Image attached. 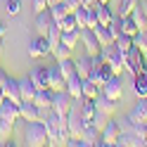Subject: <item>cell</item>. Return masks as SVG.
Masks as SVG:
<instances>
[{
    "mask_svg": "<svg viewBox=\"0 0 147 147\" xmlns=\"http://www.w3.org/2000/svg\"><path fill=\"white\" fill-rule=\"evenodd\" d=\"M24 142L31 145V147L50 145V140H48V131H45V123L40 121V119H36V121H26V128H24Z\"/></svg>",
    "mask_w": 147,
    "mask_h": 147,
    "instance_id": "1",
    "label": "cell"
},
{
    "mask_svg": "<svg viewBox=\"0 0 147 147\" xmlns=\"http://www.w3.org/2000/svg\"><path fill=\"white\" fill-rule=\"evenodd\" d=\"M119 133H121V126H119V119H114V116H109V121L100 128V142L95 145V147H114V142H116V138H119Z\"/></svg>",
    "mask_w": 147,
    "mask_h": 147,
    "instance_id": "2",
    "label": "cell"
},
{
    "mask_svg": "<svg viewBox=\"0 0 147 147\" xmlns=\"http://www.w3.org/2000/svg\"><path fill=\"white\" fill-rule=\"evenodd\" d=\"M145 67H147V59H145V55L140 52V48H135V45H133V48L126 52V71L133 76V74L142 71ZM126 71H123V74H126Z\"/></svg>",
    "mask_w": 147,
    "mask_h": 147,
    "instance_id": "3",
    "label": "cell"
},
{
    "mask_svg": "<svg viewBox=\"0 0 147 147\" xmlns=\"http://www.w3.org/2000/svg\"><path fill=\"white\" fill-rule=\"evenodd\" d=\"M29 55L33 59H38V57H48V55H52V43L48 40V36H36V38L29 43Z\"/></svg>",
    "mask_w": 147,
    "mask_h": 147,
    "instance_id": "4",
    "label": "cell"
},
{
    "mask_svg": "<svg viewBox=\"0 0 147 147\" xmlns=\"http://www.w3.org/2000/svg\"><path fill=\"white\" fill-rule=\"evenodd\" d=\"M74 102H76V100H74L67 90H55V95H52V109H55L59 116H67Z\"/></svg>",
    "mask_w": 147,
    "mask_h": 147,
    "instance_id": "5",
    "label": "cell"
},
{
    "mask_svg": "<svg viewBox=\"0 0 147 147\" xmlns=\"http://www.w3.org/2000/svg\"><path fill=\"white\" fill-rule=\"evenodd\" d=\"M102 95L112 97V100H121V95H123V78H121V74H114L109 81L102 83Z\"/></svg>",
    "mask_w": 147,
    "mask_h": 147,
    "instance_id": "6",
    "label": "cell"
},
{
    "mask_svg": "<svg viewBox=\"0 0 147 147\" xmlns=\"http://www.w3.org/2000/svg\"><path fill=\"white\" fill-rule=\"evenodd\" d=\"M81 43H83V48H86V52L88 55H97L100 52V40H97V36H95V31L90 29V26H86V29H81Z\"/></svg>",
    "mask_w": 147,
    "mask_h": 147,
    "instance_id": "7",
    "label": "cell"
},
{
    "mask_svg": "<svg viewBox=\"0 0 147 147\" xmlns=\"http://www.w3.org/2000/svg\"><path fill=\"white\" fill-rule=\"evenodd\" d=\"M48 83H50L52 90H64V86H67V76L62 74V69H59L57 62L48 67Z\"/></svg>",
    "mask_w": 147,
    "mask_h": 147,
    "instance_id": "8",
    "label": "cell"
},
{
    "mask_svg": "<svg viewBox=\"0 0 147 147\" xmlns=\"http://www.w3.org/2000/svg\"><path fill=\"white\" fill-rule=\"evenodd\" d=\"M0 114H3L7 121H12V123H17L19 121V102H14V100H3L0 102Z\"/></svg>",
    "mask_w": 147,
    "mask_h": 147,
    "instance_id": "9",
    "label": "cell"
},
{
    "mask_svg": "<svg viewBox=\"0 0 147 147\" xmlns=\"http://www.w3.org/2000/svg\"><path fill=\"white\" fill-rule=\"evenodd\" d=\"M64 90L74 97V100H81L83 97V78L78 76V74H71V76L67 78V86H64Z\"/></svg>",
    "mask_w": 147,
    "mask_h": 147,
    "instance_id": "10",
    "label": "cell"
},
{
    "mask_svg": "<svg viewBox=\"0 0 147 147\" xmlns=\"http://www.w3.org/2000/svg\"><path fill=\"white\" fill-rule=\"evenodd\" d=\"M19 119L22 121H36L38 119V105L33 100H22L19 102Z\"/></svg>",
    "mask_w": 147,
    "mask_h": 147,
    "instance_id": "11",
    "label": "cell"
},
{
    "mask_svg": "<svg viewBox=\"0 0 147 147\" xmlns=\"http://www.w3.org/2000/svg\"><path fill=\"white\" fill-rule=\"evenodd\" d=\"M95 64H97V62H95V57L86 52L83 57H78V59H76V74H78L81 78H88V74L93 71V67H95Z\"/></svg>",
    "mask_w": 147,
    "mask_h": 147,
    "instance_id": "12",
    "label": "cell"
},
{
    "mask_svg": "<svg viewBox=\"0 0 147 147\" xmlns=\"http://www.w3.org/2000/svg\"><path fill=\"white\" fill-rule=\"evenodd\" d=\"M5 97L7 100H14V102H22V90H19V78H12V76H7L5 81Z\"/></svg>",
    "mask_w": 147,
    "mask_h": 147,
    "instance_id": "13",
    "label": "cell"
},
{
    "mask_svg": "<svg viewBox=\"0 0 147 147\" xmlns=\"http://www.w3.org/2000/svg\"><path fill=\"white\" fill-rule=\"evenodd\" d=\"M133 90L138 97H147V67L142 71L133 74Z\"/></svg>",
    "mask_w": 147,
    "mask_h": 147,
    "instance_id": "14",
    "label": "cell"
},
{
    "mask_svg": "<svg viewBox=\"0 0 147 147\" xmlns=\"http://www.w3.org/2000/svg\"><path fill=\"white\" fill-rule=\"evenodd\" d=\"M52 22H55V19H52L50 10H43V12H36V22H33V26L38 29V33H40V36H45Z\"/></svg>",
    "mask_w": 147,
    "mask_h": 147,
    "instance_id": "15",
    "label": "cell"
},
{
    "mask_svg": "<svg viewBox=\"0 0 147 147\" xmlns=\"http://www.w3.org/2000/svg\"><path fill=\"white\" fill-rule=\"evenodd\" d=\"M52 95H55L52 88H38V90H36V95H33V102L38 105V109L52 107Z\"/></svg>",
    "mask_w": 147,
    "mask_h": 147,
    "instance_id": "16",
    "label": "cell"
},
{
    "mask_svg": "<svg viewBox=\"0 0 147 147\" xmlns=\"http://www.w3.org/2000/svg\"><path fill=\"white\" fill-rule=\"evenodd\" d=\"M29 76H31L36 88H50V83H48V67H33Z\"/></svg>",
    "mask_w": 147,
    "mask_h": 147,
    "instance_id": "17",
    "label": "cell"
},
{
    "mask_svg": "<svg viewBox=\"0 0 147 147\" xmlns=\"http://www.w3.org/2000/svg\"><path fill=\"white\" fill-rule=\"evenodd\" d=\"M114 145H116V147H138V145H142V140H138L135 133L128 128V131H121V133H119V138H116Z\"/></svg>",
    "mask_w": 147,
    "mask_h": 147,
    "instance_id": "18",
    "label": "cell"
},
{
    "mask_svg": "<svg viewBox=\"0 0 147 147\" xmlns=\"http://www.w3.org/2000/svg\"><path fill=\"white\" fill-rule=\"evenodd\" d=\"M95 105H97V109H102V112H107L109 116H112V114L116 112V107H119V100H112V97H107V95L100 93V95L95 97Z\"/></svg>",
    "mask_w": 147,
    "mask_h": 147,
    "instance_id": "19",
    "label": "cell"
},
{
    "mask_svg": "<svg viewBox=\"0 0 147 147\" xmlns=\"http://www.w3.org/2000/svg\"><path fill=\"white\" fill-rule=\"evenodd\" d=\"M93 31H95V36H97L100 45L114 43V33H112V29H109V24H97V26H93Z\"/></svg>",
    "mask_w": 147,
    "mask_h": 147,
    "instance_id": "20",
    "label": "cell"
},
{
    "mask_svg": "<svg viewBox=\"0 0 147 147\" xmlns=\"http://www.w3.org/2000/svg\"><path fill=\"white\" fill-rule=\"evenodd\" d=\"M95 12H97V24H109L114 19V10L109 7V3H97Z\"/></svg>",
    "mask_w": 147,
    "mask_h": 147,
    "instance_id": "21",
    "label": "cell"
},
{
    "mask_svg": "<svg viewBox=\"0 0 147 147\" xmlns=\"http://www.w3.org/2000/svg\"><path fill=\"white\" fill-rule=\"evenodd\" d=\"M131 119L133 121H147V97H140L131 109Z\"/></svg>",
    "mask_w": 147,
    "mask_h": 147,
    "instance_id": "22",
    "label": "cell"
},
{
    "mask_svg": "<svg viewBox=\"0 0 147 147\" xmlns=\"http://www.w3.org/2000/svg\"><path fill=\"white\" fill-rule=\"evenodd\" d=\"M19 90H22V100H33V95H36L38 88L33 86L31 76H24V78H19Z\"/></svg>",
    "mask_w": 147,
    "mask_h": 147,
    "instance_id": "23",
    "label": "cell"
},
{
    "mask_svg": "<svg viewBox=\"0 0 147 147\" xmlns=\"http://www.w3.org/2000/svg\"><path fill=\"white\" fill-rule=\"evenodd\" d=\"M119 24H121V31L128 33V36H135L138 31H140V26L135 24V19L131 14H126V17H119Z\"/></svg>",
    "mask_w": 147,
    "mask_h": 147,
    "instance_id": "24",
    "label": "cell"
},
{
    "mask_svg": "<svg viewBox=\"0 0 147 147\" xmlns=\"http://www.w3.org/2000/svg\"><path fill=\"white\" fill-rule=\"evenodd\" d=\"M64 45H69V48H76L81 43V29H71V31H62V40Z\"/></svg>",
    "mask_w": 147,
    "mask_h": 147,
    "instance_id": "25",
    "label": "cell"
},
{
    "mask_svg": "<svg viewBox=\"0 0 147 147\" xmlns=\"http://www.w3.org/2000/svg\"><path fill=\"white\" fill-rule=\"evenodd\" d=\"M74 55V48H69V45H64V43H57L52 48V57H55V62H59V59H67V57H71Z\"/></svg>",
    "mask_w": 147,
    "mask_h": 147,
    "instance_id": "26",
    "label": "cell"
},
{
    "mask_svg": "<svg viewBox=\"0 0 147 147\" xmlns=\"http://www.w3.org/2000/svg\"><path fill=\"white\" fill-rule=\"evenodd\" d=\"M100 93H102V88H100L97 83H93L90 78H83V97H90V100H95Z\"/></svg>",
    "mask_w": 147,
    "mask_h": 147,
    "instance_id": "27",
    "label": "cell"
},
{
    "mask_svg": "<svg viewBox=\"0 0 147 147\" xmlns=\"http://www.w3.org/2000/svg\"><path fill=\"white\" fill-rule=\"evenodd\" d=\"M48 10H50V14H52V19H55V22H59L62 17H67V14H69V7H67V3H64V0H62V3L50 5Z\"/></svg>",
    "mask_w": 147,
    "mask_h": 147,
    "instance_id": "28",
    "label": "cell"
},
{
    "mask_svg": "<svg viewBox=\"0 0 147 147\" xmlns=\"http://www.w3.org/2000/svg\"><path fill=\"white\" fill-rule=\"evenodd\" d=\"M45 36H48V40L52 43V48H55V45H57V43L62 40V26H59V22H52Z\"/></svg>",
    "mask_w": 147,
    "mask_h": 147,
    "instance_id": "29",
    "label": "cell"
},
{
    "mask_svg": "<svg viewBox=\"0 0 147 147\" xmlns=\"http://www.w3.org/2000/svg\"><path fill=\"white\" fill-rule=\"evenodd\" d=\"M133 45H135V48H140V52L145 55V59H147V29L138 31L133 36Z\"/></svg>",
    "mask_w": 147,
    "mask_h": 147,
    "instance_id": "30",
    "label": "cell"
},
{
    "mask_svg": "<svg viewBox=\"0 0 147 147\" xmlns=\"http://www.w3.org/2000/svg\"><path fill=\"white\" fill-rule=\"evenodd\" d=\"M74 17H76V24H78V29H86V26H88V17H90V7L81 5L78 10L74 12Z\"/></svg>",
    "mask_w": 147,
    "mask_h": 147,
    "instance_id": "31",
    "label": "cell"
},
{
    "mask_svg": "<svg viewBox=\"0 0 147 147\" xmlns=\"http://www.w3.org/2000/svg\"><path fill=\"white\" fill-rule=\"evenodd\" d=\"M12 131H14V123H12V121H7V119L0 114V142H5L7 138L12 135Z\"/></svg>",
    "mask_w": 147,
    "mask_h": 147,
    "instance_id": "32",
    "label": "cell"
},
{
    "mask_svg": "<svg viewBox=\"0 0 147 147\" xmlns=\"http://www.w3.org/2000/svg\"><path fill=\"white\" fill-rule=\"evenodd\" d=\"M138 3H140V0H121V3H119V17L131 14L135 7H138Z\"/></svg>",
    "mask_w": 147,
    "mask_h": 147,
    "instance_id": "33",
    "label": "cell"
},
{
    "mask_svg": "<svg viewBox=\"0 0 147 147\" xmlns=\"http://www.w3.org/2000/svg\"><path fill=\"white\" fill-rule=\"evenodd\" d=\"M131 17H133V19H135V24L140 26V31H142V29H147V14L142 12V7H140V5H138L135 10L131 12Z\"/></svg>",
    "mask_w": 147,
    "mask_h": 147,
    "instance_id": "34",
    "label": "cell"
},
{
    "mask_svg": "<svg viewBox=\"0 0 147 147\" xmlns=\"http://www.w3.org/2000/svg\"><path fill=\"white\" fill-rule=\"evenodd\" d=\"M59 26H62V31L78 29V24H76V17H74V12H69L67 17H62V19H59Z\"/></svg>",
    "mask_w": 147,
    "mask_h": 147,
    "instance_id": "35",
    "label": "cell"
},
{
    "mask_svg": "<svg viewBox=\"0 0 147 147\" xmlns=\"http://www.w3.org/2000/svg\"><path fill=\"white\" fill-rule=\"evenodd\" d=\"M116 45H119V48H121L123 52H128V50L133 48V36H128V33H121V36L116 38Z\"/></svg>",
    "mask_w": 147,
    "mask_h": 147,
    "instance_id": "36",
    "label": "cell"
},
{
    "mask_svg": "<svg viewBox=\"0 0 147 147\" xmlns=\"http://www.w3.org/2000/svg\"><path fill=\"white\" fill-rule=\"evenodd\" d=\"M107 121H109V114H107V112H102V109H97V112L93 114V121H90V123L97 126V128H102Z\"/></svg>",
    "mask_w": 147,
    "mask_h": 147,
    "instance_id": "37",
    "label": "cell"
},
{
    "mask_svg": "<svg viewBox=\"0 0 147 147\" xmlns=\"http://www.w3.org/2000/svg\"><path fill=\"white\" fill-rule=\"evenodd\" d=\"M5 10H7V14H19L22 12V0H7L5 3Z\"/></svg>",
    "mask_w": 147,
    "mask_h": 147,
    "instance_id": "38",
    "label": "cell"
},
{
    "mask_svg": "<svg viewBox=\"0 0 147 147\" xmlns=\"http://www.w3.org/2000/svg\"><path fill=\"white\" fill-rule=\"evenodd\" d=\"M31 5H33V12H43V10H48V0H31Z\"/></svg>",
    "mask_w": 147,
    "mask_h": 147,
    "instance_id": "39",
    "label": "cell"
},
{
    "mask_svg": "<svg viewBox=\"0 0 147 147\" xmlns=\"http://www.w3.org/2000/svg\"><path fill=\"white\" fill-rule=\"evenodd\" d=\"M88 26L93 29V26H97V12H95V7H90V17H88Z\"/></svg>",
    "mask_w": 147,
    "mask_h": 147,
    "instance_id": "40",
    "label": "cell"
},
{
    "mask_svg": "<svg viewBox=\"0 0 147 147\" xmlns=\"http://www.w3.org/2000/svg\"><path fill=\"white\" fill-rule=\"evenodd\" d=\"M64 3H67V7H69V12H76L78 7H81V3H78V0H64Z\"/></svg>",
    "mask_w": 147,
    "mask_h": 147,
    "instance_id": "41",
    "label": "cell"
},
{
    "mask_svg": "<svg viewBox=\"0 0 147 147\" xmlns=\"http://www.w3.org/2000/svg\"><path fill=\"white\" fill-rule=\"evenodd\" d=\"M3 36H5V24L0 22V55H3Z\"/></svg>",
    "mask_w": 147,
    "mask_h": 147,
    "instance_id": "42",
    "label": "cell"
},
{
    "mask_svg": "<svg viewBox=\"0 0 147 147\" xmlns=\"http://www.w3.org/2000/svg\"><path fill=\"white\" fill-rule=\"evenodd\" d=\"M81 5H86V7H95L97 5V0H78Z\"/></svg>",
    "mask_w": 147,
    "mask_h": 147,
    "instance_id": "43",
    "label": "cell"
},
{
    "mask_svg": "<svg viewBox=\"0 0 147 147\" xmlns=\"http://www.w3.org/2000/svg\"><path fill=\"white\" fill-rule=\"evenodd\" d=\"M5 81H7V74H5L3 67H0V86H5Z\"/></svg>",
    "mask_w": 147,
    "mask_h": 147,
    "instance_id": "44",
    "label": "cell"
},
{
    "mask_svg": "<svg viewBox=\"0 0 147 147\" xmlns=\"http://www.w3.org/2000/svg\"><path fill=\"white\" fill-rule=\"evenodd\" d=\"M3 100H5V88L0 86V102H3Z\"/></svg>",
    "mask_w": 147,
    "mask_h": 147,
    "instance_id": "45",
    "label": "cell"
},
{
    "mask_svg": "<svg viewBox=\"0 0 147 147\" xmlns=\"http://www.w3.org/2000/svg\"><path fill=\"white\" fill-rule=\"evenodd\" d=\"M55 3H62V0H48V7H50V5H55Z\"/></svg>",
    "mask_w": 147,
    "mask_h": 147,
    "instance_id": "46",
    "label": "cell"
},
{
    "mask_svg": "<svg viewBox=\"0 0 147 147\" xmlns=\"http://www.w3.org/2000/svg\"><path fill=\"white\" fill-rule=\"evenodd\" d=\"M97 3H112V0H97Z\"/></svg>",
    "mask_w": 147,
    "mask_h": 147,
    "instance_id": "47",
    "label": "cell"
}]
</instances>
